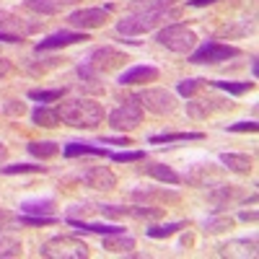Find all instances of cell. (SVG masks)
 <instances>
[{
	"label": "cell",
	"mask_w": 259,
	"mask_h": 259,
	"mask_svg": "<svg viewBox=\"0 0 259 259\" xmlns=\"http://www.w3.org/2000/svg\"><path fill=\"white\" fill-rule=\"evenodd\" d=\"M57 112H60V119L65 124H70L75 130H94L104 122V106L94 99H85V96L60 104Z\"/></svg>",
	"instance_id": "1"
},
{
	"label": "cell",
	"mask_w": 259,
	"mask_h": 259,
	"mask_svg": "<svg viewBox=\"0 0 259 259\" xmlns=\"http://www.w3.org/2000/svg\"><path fill=\"white\" fill-rule=\"evenodd\" d=\"M39 256L47 259H85L89 256V244L75 239V236H55L39 246Z\"/></svg>",
	"instance_id": "2"
},
{
	"label": "cell",
	"mask_w": 259,
	"mask_h": 259,
	"mask_svg": "<svg viewBox=\"0 0 259 259\" xmlns=\"http://www.w3.org/2000/svg\"><path fill=\"white\" fill-rule=\"evenodd\" d=\"M156 41L161 47L177 52V55H189L194 47H197V34L192 29H187L184 24H168L156 34Z\"/></svg>",
	"instance_id": "3"
},
{
	"label": "cell",
	"mask_w": 259,
	"mask_h": 259,
	"mask_svg": "<svg viewBox=\"0 0 259 259\" xmlns=\"http://www.w3.org/2000/svg\"><path fill=\"white\" fill-rule=\"evenodd\" d=\"M179 11H161V13H130L127 18L117 21V34L122 36H138V34H148L158 26L161 18H177Z\"/></svg>",
	"instance_id": "4"
},
{
	"label": "cell",
	"mask_w": 259,
	"mask_h": 259,
	"mask_svg": "<svg viewBox=\"0 0 259 259\" xmlns=\"http://www.w3.org/2000/svg\"><path fill=\"white\" fill-rule=\"evenodd\" d=\"M241 50L233 47V45H221V41H202L197 50L189 52V62L192 65H218V62H226V60H233L239 57Z\"/></svg>",
	"instance_id": "5"
},
{
	"label": "cell",
	"mask_w": 259,
	"mask_h": 259,
	"mask_svg": "<svg viewBox=\"0 0 259 259\" xmlns=\"http://www.w3.org/2000/svg\"><path fill=\"white\" fill-rule=\"evenodd\" d=\"M143 112H150L156 117H166V114H174L177 109V99L174 94H168L166 89H143L140 94H135Z\"/></svg>",
	"instance_id": "6"
},
{
	"label": "cell",
	"mask_w": 259,
	"mask_h": 259,
	"mask_svg": "<svg viewBox=\"0 0 259 259\" xmlns=\"http://www.w3.org/2000/svg\"><path fill=\"white\" fill-rule=\"evenodd\" d=\"M104 218H138V221H158L163 218V207L158 205H96Z\"/></svg>",
	"instance_id": "7"
},
{
	"label": "cell",
	"mask_w": 259,
	"mask_h": 259,
	"mask_svg": "<svg viewBox=\"0 0 259 259\" xmlns=\"http://www.w3.org/2000/svg\"><path fill=\"white\" fill-rule=\"evenodd\" d=\"M140 122H143V106H140V101H138V96H130V99H124L117 109L109 114V124L114 127V130H135V127H140Z\"/></svg>",
	"instance_id": "8"
},
{
	"label": "cell",
	"mask_w": 259,
	"mask_h": 259,
	"mask_svg": "<svg viewBox=\"0 0 259 259\" xmlns=\"http://www.w3.org/2000/svg\"><path fill=\"white\" fill-rule=\"evenodd\" d=\"M114 11V6H96V8H78L68 16V24L73 29H83V31H91V29H99L109 21V13Z\"/></svg>",
	"instance_id": "9"
},
{
	"label": "cell",
	"mask_w": 259,
	"mask_h": 259,
	"mask_svg": "<svg viewBox=\"0 0 259 259\" xmlns=\"http://www.w3.org/2000/svg\"><path fill=\"white\" fill-rule=\"evenodd\" d=\"M127 62V55L112 45H104V47H96L91 55H89V65L96 70V73H112L117 70L119 65Z\"/></svg>",
	"instance_id": "10"
},
{
	"label": "cell",
	"mask_w": 259,
	"mask_h": 259,
	"mask_svg": "<svg viewBox=\"0 0 259 259\" xmlns=\"http://www.w3.org/2000/svg\"><path fill=\"white\" fill-rule=\"evenodd\" d=\"M226 109H233V104L231 99H223V96H207V99H197L187 104V114L194 119H205L212 112H226Z\"/></svg>",
	"instance_id": "11"
},
{
	"label": "cell",
	"mask_w": 259,
	"mask_h": 259,
	"mask_svg": "<svg viewBox=\"0 0 259 259\" xmlns=\"http://www.w3.org/2000/svg\"><path fill=\"white\" fill-rule=\"evenodd\" d=\"M133 200H140L145 205H177L182 202V194L179 192H168V189H153V187H145V189H133Z\"/></svg>",
	"instance_id": "12"
},
{
	"label": "cell",
	"mask_w": 259,
	"mask_h": 259,
	"mask_svg": "<svg viewBox=\"0 0 259 259\" xmlns=\"http://www.w3.org/2000/svg\"><path fill=\"white\" fill-rule=\"evenodd\" d=\"M41 21H26L11 11H0V31H8V34H18V36H26L39 31Z\"/></svg>",
	"instance_id": "13"
},
{
	"label": "cell",
	"mask_w": 259,
	"mask_h": 259,
	"mask_svg": "<svg viewBox=\"0 0 259 259\" xmlns=\"http://www.w3.org/2000/svg\"><path fill=\"white\" fill-rule=\"evenodd\" d=\"M78 41H89V34H80V31H57V34H50L45 36L36 45V52H50V50H62V47H70V45H78Z\"/></svg>",
	"instance_id": "14"
},
{
	"label": "cell",
	"mask_w": 259,
	"mask_h": 259,
	"mask_svg": "<svg viewBox=\"0 0 259 259\" xmlns=\"http://www.w3.org/2000/svg\"><path fill=\"white\" fill-rule=\"evenodd\" d=\"M241 192L239 187H233V184H218L210 194H207V202L212 205V212H223L226 207H231L233 202H241Z\"/></svg>",
	"instance_id": "15"
},
{
	"label": "cell",
	"mask_w": 259,
	"mask_h": 259,
	"mask_svg": "<svg viewBox=\"0 0 259 259\" xmlns=\"http://www.w3.org/2000/svg\"><path fill=\"white\" fill-rule=\"evenodd\" d=\"M153 80H158V68H153V65H133L117 78L119 85H143Z\"/></svg>",
	"instance_id": "16"
},
{
	"label": "cell",
	"mask_w": 259,
	"mask_h": 259,
	"mask_svg": "<svg viewBox=\"0 0 259 259\" xmlns=\"http://www.w3.org/2000/svg\"><path fill=\"white\" fill-rule=\"evenodd\" d=\"M83 182L89 184L91 189H99V192H109V189L117 187L114 171H112V168H106V166H91V168L83 174Z\"/></svg>",
	"instance_id": "17"
},
{
	"label": "cell",
	"mask_w": 259,
	"mask_h": 259,
	"mask_svg": "<svg viewBox=\"0 0 259 259\" xmlns=\"http://www.w3.org/2000/svg\"><path fill=\"white\" fill-rule=\"evenodd\" d=\"M75 75H78V89L83 91V94H104V83L99 80V73L91 68L89 62H83V65H78L75 68Z\"/></svg>",
	"instance_id": "18"
},
{
	"label": "cell",
	"mask_w": 259,
	"mask_h": 259,
	"mask_svg": "<svg viewBox=\"0 0 259 259\" xmlns=\"http://www.w3.org/2000/svg\"><path fill=\"white\" fill-rule=\"evenodd\" d=\"M101 246H104L106 251H112V254H133L135 239H133V236H127L124 231H119V233H106V236H101Z\"/></svg>",
	"instance_id": "19"
},
{
	"label": "cell",
	"mask_w": 259,
	"mask_h": 259,
	"mask_svg": "<svg viewBox=\"0 0 259 259\" xmlns=\"http://www.w3.org/2000/svg\"><path fill=\"white\" fill-rule=\"evenodd\" d=\"M221 256H256V236L251 239H233L223 246H218Z\"/></svg>",
	"instance_id": "20"
},
{
	"label": "cell",
	"mask_w": 259,
	"mask_h": 259,
	"mask_svg": "<svg viewBox=\"0 0 259 259\" xmlns=\"http://www.w3.org/2000/svg\"><path fill=\"white\" fill-rule=\"evenodd\" d=\"M75 3H80V0H24V8H29L39 16H52L68 6H75Z\"/></svg>",
	"instance_id": "21"
},
{
	"label": "cell",
	"mask_w": 259,
	"mask_h": 259,
	"mask_svg": "<svg viewBox=\"0 0 259 259\" xmlns=\"http://www.w3.org/2000/svg\"><path fill=\"white\" fill-rule=\"evenodd\" d=\"M140 174H148V177H153V179H158V182H163V184H182L184 179L177 174L171 166H166V163H150V166H143L140 168Z\"/></svg>",
	"instance_id": "22"
},
{
	"label": "cell",
	"mask_w": 259,
	"mask_h": 259,
	"mask_svg": "<svg viewBox=\"0 0 259 259\" xmlns=\"http://www.w3.org/2000/svg\"><path fill=\"white\" fill-rule=\"evenodd\" d=\"M65 221H68V226H73V228H78V231H89V233H99V236L124 231L122 226H114V223H89V221H78L75 215H68Z\"/></svg>",
	"instance_id": "23"
},
{
	"label": "cell",
	"mask_w": 259,
	"mask_h": 259,
	"mask_svg": "<svg viewBox=\"0 0 259 259\" xmlns=\"http://www.w3.org/2000/svg\"><path fill=\"white\" fill-rule=\"evenodd\" d=\"M65 158H78V156H109V150L101 145H91V143H68L62 148Z\"/></svg>",
	"instance_id": "24"
},
{
	"label": "cell",
	"mask_w": 259,
	"mask_h": 259,
	"mask_svg": "<svg viewBox=\"0 0 259 259\" xmlns=\"http://www.w3.org/2000/svg\"><path fill=\"white\" fill-rule=\"evenodd\" d=\"M221 163H223L228 171H233V174H241V177H246L249 171H251V158H249L246 153H221Z\"/></svg>",
	"instance_id": "25"
},
{
	"label": "cell",
	"mask_w": 259,
	"mask_h": 259,
	"mask_svg": "<svg viewBox=\"0 0 259 259\" xmlns=\"http://www.w3.org/2000/svg\"><path fill=\"white\" fill-rule=\"evenodd\" d=\"M26 150L34 158H41V161H50V158L60 156V145L55 140H31L26 145Z\"/></svg>",
	"instance_id": "26"
},
{
	"label": "cell",
	"mask_w": 259,
	"mask_h": 259,
	"mask_svg": "<svg viewBox=\"0 0 259 259\" xmlns=\"http://www.w3.org/2000/svg\"><path fill=\"white\" fill-rule=\"evenodd\" d=\"M31 122L36 127H57L62 119H60L57 109H52V106H47V104H39L36 109L31 112Z\"/></svg>",
	"instance_id": "27"
},
{
	"label": "cell",
	"mask_w": 259,
	"mask_h": 259,
	"mask_svg": "<svg viewBox=\"0 0 259 259\" xmlns=\"http://www.w3.org/2000/svg\"><path fill=\"white\" fill-rule=\"evenodd\" d=\"M207 85H212L218 91H226L228 96H241V94L254 89L251 80H207Z\"/></svg>",
	"instance_id": "28"
},
{
	"label": "cell",
	"mask_w": 259,
	"mask_h": 259,
	"mask_svg": "<svg viewBox=\"0 0 259 259\" xmlns=\"http://www.w3.org/2000/svg\"><path fill=\"white\" fill-rule=\"evenodd\" d=\"M202 133H161V135H150V145H168V143H184V140H202Z\"/></svg>",
	"instance_id": "29"
},
{
	"label": "cell",
	"mask_w": 259,
	"mask_h": 259,
	"mask_svg": "<svg viewBox=\"0 0 259 259\" xmlns=\"http://www.w3.org/2000/svg\"><path fill=\"white\" fill-rule=\"evenodd\" d=\"M18 207H21V212H26V215H52V212H55V200H52V197L24 200Z\"/></svg>",
	"instance_id": "30"
},
{
	"label": "cell",
	"mask_w": 259,
	"mask_h": 259,
	"mask_svg": "<svg viewBox=\"0 0 259 259\" xmlns=\"http://www.w3.org/2000/svg\"><path fill=\"white\" fill-rule=\"evenodd\" d=\"M182 228H189V221H171V223H163V226H148L145 236H150V239H166V236H174Z\"/></svg>",
	"instance_id": "31"
},
{
	"label": "cell",
	"mask_w": 259,
	"mask_h": 259,
	"mask_svg": "<svg viewBox=\"0 0 259 259\" xmlns=\"http://www.w3.org/2000/svg\"><path fill=\"white\" fill-rule=\"evenodd\" d=\"M177 0H135L133 6H130V11L133 13H161L166 8H171Z\"/></svg>",
	"instance_id": "32"
},
{
	"label": "cell",
	"mask_w": 259,
	"mask_h": 259,
	"mask_svg": "<svg viewBox=\"0 0 259 259\" xmlns=\"http://www.w3.org/2000/svg\"><path fill=\"white\" fill-rule=\"evenodd\" d=\"M65 94H68V89H31L26 96L31 99V101H36V104H55V101H60Z\"/></svg>",
	"instance_id": "33"
},
{
	"label": "cell",
	"mask_w": 259,
	"mask_h": 259,
	"mask_svg": "<svg viewBox=\"0 0 259 259\" xmlns=\"http://www.w3.org/2000/svg\"><path fill=\"white\" fill-rule=\"evenodd\" d=\"M233 218L231 215H221V212H212L210 218L205 221V233H223V231H228V228H233Z\"/></svg>",
	"instance_id": "34"
},
{
	"label": "cell",
	"mask_w": 259,
	"mask_h": 259,
	"mask_svg": "<svg viewBox=\"0 0 259 259\" xmlns=\"http://www.w3.org/2000/svg\"><path fill=\"white\" fill-rule=\"evenodd\" d=\"M0 171L8 177H16V174H47L50 166H36V163H11V166H0Z\"/></svg>",
	"instance_id": "35"
},
{
	"label": "cell",
	"mask_w": 259,
	"mask_h": 259,
	"mask_svg": "<svg viewBox=\"0 0 259 259\" xmlns=\"http://www.w3.org/2000/svg\"><path fill=\"white\" fill-rule=\"evenodd\" d=\"M205 85H207V78H184V80L177 83V91H179V96L192 99L197 91H202Z\"/></svg>",
	"instance_id": "36"
},
{
	"label": "cell",
	"mask_w": 259,
	"mask_h": 259,
	"mask_svg": "<svg viewBox=\"0 0 259 259\" xmlns=\"http://www.w3.org/2000/svg\"><path fill=\"white\" fill-rule=\"evenodd\" d=\"M21 226H31V228H39V226H55L57 223V218L55 215H18L16 218Z\"/></svg>",
	"instance_id": "37"
},
{
	"label": "cell",
	"mask_w": 259,
	"mask_h": 259,
	"mask_svg": "<svg viewBox=\"0 0 259 259\" xmlns=\"http://www.w3.org/2000/svg\"><path fill=\"white\" fill-rule=\"evenodd\" d=\"M24 249H21V241L13 239V236H0V256H21Z\"/></svg>",
	"instance_id": "38"
},
{
	"label": "cell",
	"mask_w": 259,
	"mask_h": 259,
	"mask_svg": "<svg viewBox=\"0 0 259 259\" xmlns=\"http://www.w3.org/2000/svg\"><path fill=\"white\" fill-rule=\"evenodd\" d=\"M249 31H254V24H244V26H239V21H231V24H226V26L218 31V36L236 39V36H246Z\"/></svg>",
	"instance_id": "39"
},
{
	"label": "cell",
	"mask_w": 259,
	"mask_h": 259,
	"mask_svg": "<svg viewBox=\"0 0 259 259\" xmlns=\"http://www.w3.org/2000/svg\"><path fill=\"white\" fill-rule=\"evenodd\" d=\"M109 158L117 163H138V161H145L148 153L145 150H122V153H109Z\"/></svg>",
	"instance_id": "40"
},
{
	"label": "cell",
	"mask_w": 259,
	"mask_h": 259,
	"mask_svg": "<svg viewBox=\"0 0 259 259\" xmlns=\"http://www.w3.org/2000/svg\"><path fill=\"white\" fill-rule=\"evenodd\" d=\"M226 130H228V133H256L259 124H256L254 119H244V122H233V124H228Z\"/></svg>",
	"instance_id": "41"
},
{
	"label": "cell",
	"mask_w": 259,
	"mask_h": 259,
	"mask_svg": "<svg viewBox=\"0 0 259 259\" xmlns=\"http://www.w3.org/2000/svg\"><path fill=\"white\" fill-rule=\"evenodd\" d=\"M24 112H26V106L21 101H6L3 104V114H8V117H21Z\"/></svg>",
	"instance_id": "42"
},
{
	"label": "cell",
	"mask_w": 259,
	"mask_h": 259,
	"mask_svg": "<svg viewBox=\"0 0 259 259\" xmlns=\"http://www.w3.org/2000/svg\"><path fill=\"white\" fill-rule=\"evenodd\" d=\"M99 143L101 145H133V140H130V138H99Z\"/></svg>",
	"instance_id": "43"
},
{
	"label": "cell",
	"mask_w": 259,
	"mask_h": 259,
	"mask_svg": "<svg viewBox=\"0 0 259 259\" xmlns=\"http://www.w3.org/2000/svg\"><path fill=\"white\" fill-rule=\"evenodd\" d=\"M11 73H13V62L6 60V57H0V78H6V75H11Z\"/></svg>",
	"instance_id": "44"
},
{
	"label": "cell",
	"mask_w": 259,
	"mask_h": 259,
	"mask_svg": "<svg viewBox=\"0 0 259 259\" xmlns=\"http://www.w3.org/2000/svg\"><path fill=\"white\" fill-rule=\"evenodd\" d=\"M239 221H244V223H256V210H241V212H239Z\"/></svg>",
	"instance_id": "45"
},
{
	"label": "cell",
	"mask_w": 259,
	"mask_h": 259,
	"mask_svg": "<svg viewBox=\"0 0 259 259\" xmlns=\"http://www.w3.org/2000/svg\"><path fill=\"white\" fill-rule=\"evenodd\" d=\"M16 221V215L13 212H6V210H0V228H6L8 223H13Z\"/></svg>",
	"instance_id": "46"
},
{
	"label": "cell",
	"mask_w": 259,
	"mask_h": 259,
	"mask_svg": "<svg viewBox=\"0 0 259 259\" xmlns=\"http://www.w3.org/2000/svg\"><path fill=\"white\" fill-rule=\"evenodd\" d=\"M212 3H218V0H189L192 8H205V6H212Z\"/></svg>",
	"instance_id": "47"
},
{
	"label": "cell",
	"mask_w": 259,
	"mask_h": 259,
	"mask_svg": "<svg viewBox=\"0 0 259 259\" xmlns=\"http://www.w3.org/2000/svg\"><path fill=\"white\" fill-rule=\"evenodd\" d=\"M179 244H182V246H192V244H194V236H192V233H184Z\"/></svg>",
	"instance_id": "48"
},
{
	"label": "cell",
	"mask_w": 259,
	"mask_h": 259,
	"mask_svg": "<svg viewBox=\"0 0 259 259\" xmlns=\"http://www.w3.org/2000/svg\"><path fill=\"white\" fill-rule=\"evenodd\" d=\"M6 158H8V148H6L3 143H0V163H3Z\"/></svg>",
	"instance_id": "49"
},
{
	"label": "cell",
	"mask_w": 259,
	"mask_h": 259,
	"mask_svg": "<svg viewBox=\"0 0 259 259\" xmlns=\"http://www.w3.org/2000/svg\"><path fill=\"white\" fill-rule=\"evenodd\" d=\"M251 73H254V78H256V73H259V65H256V55L251 57Z\"/></svg>",
	"instance_id": "50"
}]
</instances>
